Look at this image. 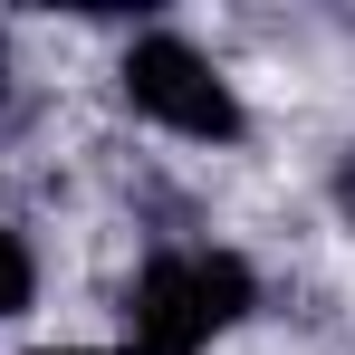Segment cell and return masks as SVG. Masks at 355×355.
Returning a JSON list of instances; mask_svg holds the SVG:
<instances>
[{
    "label": "cell",
    "mask_w": 355,
    "mask_h": 355,
    "mask_svg": "<svg viewBox=\"0 0 355 355\" xmlns=\"http://www.w3.org/2000/svg\"><path fill=\"white\" fill-rule=\"evenodd\" d=\"M269 317V269L221 231H144L106 307L116 355H231Z\"/></svg>",
    "instance_id": "obj_1"
},
{
    "label": "cell",
    "mask_w": 355,
    "mask_h": 355,
    "mask_svg": "<svg viewBox=\"0 0 355 355\" xmlns=\"http://www.w3.org/2000/svg\"><path fill=\"white\" fill-rule=\"evenodd\" d=\"M106 96L135 135L173 144V154H250L259 106L240 87V67L192 29V19H106Z\"/></svg>",
    "instance_id": "obj_2"
},
{
    "label": "cell",
    "mask_w": 355,
    "mask_h": 355,
    "mask_svg": "<svg viewBox=\"0 0 355 355\" xmlns=\"http://www.w3.org/2000/svg\"><path fill=\"white\" fill-rule=\"evenodd\" d=\"M49 297V250H39V221L0 202V327H29Z\"/></svg>",
    "instance_id": "obj_3"
},
{
    "label": "cell",
    "mask_w": 355,
    "mask_h": 355,
    "mask_svg": "<svg viewBox=\"0 0 355 355\" xmlns=\"http://www.w3.org/2000/svg\"><path fill=\"white\" fill-rule=\"evenodd\" d=\"M29 116V67H19V19H0V135H19Z\"/></svg>",
    "instance_id": "obj_4"
},
{
    "label": "cell",
    "mask_w": 355,
    "mask_h": 355,
    "mask_svg": "<svg viewBox=\"0 0 355 355\" xmlns=\"http://www.w3.org/2000/svg\"><path fill=\"white\" fill-rule=\"evenodd\" d=\"M0 355H116L106 336H10Z\"/></svg>",
    "instance_id": "obj_5"
},
{
    "label": "cell",
    "mask_w": 355,
    "mask_h": 355,
    "mask_svg": "<svg viewBox=\"0 0 355 355\" xmlns=\"http://www.w3.org/2000/svg\"><path fill=\"white\" fill-rule=\"evenodd\" d=\"M327 192H336V211H346V221H355V144H346V154H336V173H327Z\"/></svg>",
    "instance_id": "obj_6"
}]
</instances>
